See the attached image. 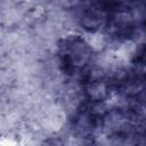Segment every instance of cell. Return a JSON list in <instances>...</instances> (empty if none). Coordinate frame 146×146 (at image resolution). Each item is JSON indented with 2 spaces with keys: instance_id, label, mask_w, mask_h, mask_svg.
Here are the masks:
<instances>
[{
  "instance_id": "obj_1",
  "label": "cell",
  "mask_w": 146,
  "mask_h": 146,
  "mask_svg": "<svg viewBox=\"0 0 146 146\" xmlns=\"http://www.w3.org/2000/svg\"><path fill=\"white\" fill-rule=\"evenodd\" d=\"M59 65L66 74H78L89 63L91 50L87 42L79 36H67L58 47Z\"/></svg>"
},
{
  "instance_id": "obj_2",
  "label": "cell",
  "mask_w": 146,
  "mask_h": 146,
  "mask_svg": "<svg viewBox=\"0 0 146 146\" xmlns=\"http://www.w3.org/2000/svg\"><path fill=\"white\" fill-rule=\"evenodd\" d=\"M104 15L103 10L97 9H88L82 13L81 16V24L86 29H97L103 24Z\"/></svg>"
},
{
  "instance_id": "obj_3",
  "label": "cell",
  "mask_w": 146,
  "mask_h": 146,
  "mask_svg": "<svg viewBox=\"0 0 146 146\" xmlns=\"http://www.w3.org/2000/svg\"><path fill=\"white\" fill-rule=\"evenodd\" d=\"M137 63L141 66H146V46L137 55Z\"/></svg>"
}]
</instances>
